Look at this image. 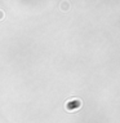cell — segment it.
I'll list each match as a JSON object with an SVG mask.
<instances>
[{
	"label": "cell",
	"mask_w": 120,
	"mask_h": 123,
	"mask_svg": "<svg viewBox=\"0 0 120 123\" xmlns=\"http://www.w3.org/2000/svg\"><path fill=\"white\" fill-rule=\"evenodd\" d=\"M80 105H81V101H80V100H72V101H69L67 104H66V109H67L69 111H75L76 109L80 108Z\"/></svg>",
	"instance_id": "1"
},
{
	"label": "cell",
	"mask_w": 120,
	"mask_h": 123,
	"mask_svg": "<svg viewBox=\"0 0 120 123\" xmlns=\"http://www.w3.org/2000/svg\"><path fill=\"white\" fill-rule=\"evenodd\" d=\"M3 18H4V12L0 9V19H3Z\"/></svg>",
	"instance_id": "2"
}]
</instances>
